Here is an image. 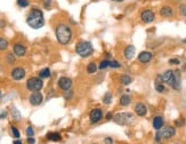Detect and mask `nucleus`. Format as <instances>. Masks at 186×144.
<instances>
[{
    "label": "nucleus",
    "mask_w": 186,
    "mask_h": 144,
    "mask_svg": "<svg viewBox=\"0 0 186 144\" xmlns=\"http://www.w3.org/2000/svg\"><path fill=\"white\" fill-rule=\"evenodd\" d=\"M0 97H1V92H0Z\"/></svg>",
    "instance_id": "obj_43"
},
{
    "label": "nucleus",
    "mask_w": 186,
    "mask_h": 144,
    "mask_svg": "<svg viewBox=\"0 0 186 144\" xmlns=\"http://www.w3.org/2000/svg\"><path fill=\"white\" fill-rule=\"evenodd\" d=\"M76 51L81 57H88L94 53V47L89 41H80L76 43Z\"/></svg>",
    "instance_id": "obj_4"
},
{
    "label": "nucleus",
    "mask_w": 186,
    "mask_h": 144,
    "mask_svg": "<svg viewBox=\"0 0 186 144\" xmlns=\"http://www.w3.org/2000/svg\"><path fill=\"white\" fill-rule=\"evenodd\" d=\"M184 124H185L184 119H178V120H176V125L177 126H184Z\"/></svg>",
    "instance_id": "obj_36"
},
{
    "label": "nucleus",
    "mask_w": 186,
    "mask_h": 144,
    "mask_svg": "<svg viewBox=\"0 0 186 144\" xmlns=\"http://www.w3.org/2000/svg\"><path fill=\"white\" fill-rule=\"evenodd\" d=\"M110 67V61H107V59H104V61H102L101 63H99V65H98V69H101V70H104V69L109 68Z\"/></svg>",
    "instance_id": "obj_27"
},
{
    "label": "nucleus",
    "mask_w": 186,
    "mask_h": 144,
    "mask_svg": "<svg viewBox=\"0 0 186 144\" xmlns=\"http://www.w3.org/2000/svg\"><path fill=\"white\" fill-rule=\"evenodd\" d=\"M169 85L174 88V89H176V90H179L180 89V72L176 70V71H174V76L171 78V80H170Z\"/></svg>",
    "instance_id": "obj_8"
},
{
    "label": "nucleus",
    "mask_w": 186,
    "mask_h": 144,
    "mask_svg": "<svg viewBox=\"0 0 186 144\" xmlns=\"http://www.w3.org/2000/svg\"><path fill=\"white\" fill-rule=\"evenodd\" d=\"M178 10H179L180 15H183V16H186V5H185V4H182V5H179V7H178Z\"/></svg>",
    "instance_id": "obj_30"
},
{
    "label": "nucleus",
    "mask_w": 186,
    "mask_h": 144,
    "mask_svg": "<svg viewBox=\"0 0 186 144\" xmlns=\"http://www.w3.org/2000/svg\"><path fill=\"white\" fill-rule=\"evenodd\" d=\"M26 23L30 27H32L34 30L43 27L45 24V17H43V10H40L39 8L31 9L27 17H26Z\"/></svg>",
    "instance_id": "obj_1"
},
{
    "label": "nucleus",
    "mask_w": 186,
    "mask_h": 144,
    "mask_svg": "<svg viewBox=\"0 0 186 144\" xmlns=\"http://www.w3.org/2000/svg\"><path fill=\"white\" fill-rule=\"evenodd\" d=\"M48 140H50V141H54V142H58L59 140H61V135L57 134V133H49L48 135Z\"/></svg>",
    "instance_id": "obj_23"
},
{
    "label": "nucleus",
    "mask_w": 186,
    "mask_h": 144,
    "mask_svg": "<svg viewBox=\"0 0 186 144\" xmlns=\"http://www.w3.org/2000/svg\"><path fill=\"white\" fill-rule=\"evenodd\" d=\"M153 127L155 128L156 130H160L161 128L163 127V118L158 116L153 119Z\"/></svg>",
    "instance_id": "obj_18"
},
{
    "label": "nucleus",
    "mask_w": 186,
    "mask_h": 144,
    "mask_svg": "<svg viewBox=\"0 0 186 144\" xmlns=\"http://www.w3.org/2000/svg\"><path fill=\"white\" fill-rule=\"evenodd\" d=\"M13 116H14V118H16L17 120L21 118V116H19V113H18V111H17L16 109L13 110Z\"/></svg>",
    "instance_id": "obj_35"
},
{
    "label": "nucleus",
    "mask_w": 186,
    "mask_h": 144,
    "mask_svg": "<svg viewBox=\"0 0 186 144\" xmlns=\"http://www.w3.org/2000/svg\"><path fill=\"white\" fill-rule=\"evenodd\" d=\"M131 81H133V78L130 76H128V75H122L120 77V84L121 85L128 86L129 84H131Z\"/></svg>",
    "instance_id": "obj_21"
},
{
    "label": "nucleus",
    "mask_w": 186,
    "mask_h": 144,
    "mask_svg": "<svg viewBox=\"0 0 186 144\" xmlns=\"http://www.w3.org/2000/svg\"><path fill=\"white\" fill-rule=\"evenodd\" d=\"M25 77V70L23 68H15L12 71V78L14 80H21Z\"/></svg>",
    "instance_id": "obj_12"
},
{
    "label": "nucleus",
    "mask_w": 186,
    "mask_h": 144,
    "mask_svg": "<svg viewBox=\"0 0 186 144\" xmlns=\"http://www.w3.org/2000/svg\"><path fill=\"white\" fill-rule=\"evenodd\" d=\"M141 20L146 24L152 23L153 21L155 20V14H154V12L152 9H144L143 12L141 13Z\"/></svg>",
    "instance_id": "obj_7"
},
{
    "label": "nucleus",
    "mask_w": 186,
    "mask_h": 144,
    "mask_svg": "<svg viewBox=\"0 0 186 144\" xmlns=\"http://www.w3.org/2000/svg\"><path fill=\"white\" fill-rule=\"evenodd\" d=\"M97 68H98L97 64L94 63V62H92V63H89L88 67H87V72L90 73V75H92V73H95V72L97 71Z\"/></svg>",
    "instance_id": "obj_22"
},
{
    "label": "nucleus",
    "mask_w": 186,
    "mask_h": 144,
    "mask_svg": "<svg viewBox=\"0 0 186 144\" xmlns=\"http://www.w3.org/2000/svg\"><path fill=\"white\" fill-rule=\"evenodd\" d=\"M135 53H136L135 47H134L133 45H129V46L126 47V49H125V57L127 59H131L135 56Z\"/></svg>",
    "instance_id": "obj_17"
},
{
    "label": "nucleus",
    "mask_w": 186,
    "mask_h": 144,
    "mask_svg": "<svg viewBox=\"0 0 186 144\" xmlns=\"http://www.w3.org/2000/svg\"><path fill=\"white\" fill-rule=\"evenodd\" d=\"M55 34L57 38V41L61 45H68L72 39V30L68 24L61 23L55 29Z\"/></svg>",
    "instance_id": "obj_2"
},
{
    "label": "nucleus",
    "mask_w": 186,
    "mask_h": 144,
    "mask_svg": "<svg viewBox=\"0 0 186 144\" xmlns=\"http://www.w3.org/2000/svg\"><path fill=\"white\" fill-rule=\"evenodd\" d=\"M33 134H34V130H33V128L32 127H27L26 128V135L29 136H33Z\"/></svg>",
    "instance_id": "obj_32"
},
{
    "label": "nucleus",
    "mask_w": 186,
    "mask_h": 144,
    "mask_svg": "<svg viewBox=\"0 0 186 144\" xmlns=\"http://www.w3.org/2000/svg\"><path fill=\"white\" fill-rule=\"evenodd\" d=\"M89 118H90V121L93 124H96V122H98L103 118V112H102L101 109H94V110L90 111Z\"/></svg>",
    "instance_id": "obj_11"
},
{
    "label": "nucleus",
    "mask_w": 186,
    "mask_h": 144,
    "mask_svg": "<svg viewBox=\"0 0 186 144\" xmlns=\"http://www.w3.org/2000/svg\"><path fill=\"white\" fill-rule=\"evenodd\" d=\"M159 13L162 17H172L175 14V10L170 6H162L159 10Z\"/></svg>",
    "instance_id": "obj_13"
},
{
    "label": "nucleus",
    "mask_w": 186,
    "mask_h": 144,
    "mask_svg": "<svg viewBox=\"0 0 186 144\" xmlns=\"http://www.w3.org/2000/svg\"><path fill=\"white\" fill-rule=\"evenodd\" d=\"M7 48H8V41L5 38L0 37V51H6Z\"/></svg>",
    "instance_id": "obj_24"
},
{
    "label": "nucleus",
    "mask_w": 186,
    "mask_h": 144,
    "mask_svg": "<svg viewBox=\"0 0 186 144\" xmlns=\"http://www.w3.org/2000/svg\"><path fill=\"white\" fill-rule=\"evenodd\" d=\"M135 113L139 117H145L147 114V108L143 103H137L135 105Z\"/></svg>",
    "instance_id": "obj_14"
},
{
    "label": "nucleus",
    "mask_w": 186,
    "mask_h": 144,
    "mask_svg": "<svg viewBox=\"0 0 186 144\" xmlns=\"http://www.w3.org/2000/svg\"><path fill=\"white\" fill-rule=\"evenodd\" d=\"M169 63L170 64H179V61L178 59H170Z\"/></svg>",
    "instance_id": "obj_38"
},
{
    "label": "nucleus",
    "mask_w": 186,
    "mask_h": 144,
    "mask_svg": "<svg viewBox=\"0 0 186 144\" xmlns=\"http://www.w3.org/2000/svg\"><path fill=\"white\" fill-rule=\"evenodd\" d=\"M111 118H112V114L109 113V114H107V119H111Z\"/></svg>",
    "instance_id": "obj_42"
},
{
    "label": "nucleus",
    "mask_w": 186,
    "mask_h": 144,
    "mask_svg": "<svg viewBox=\"0 0 186 144\" xmlns=\"http://www.w3.org/2000/svg\"><path fill=\"white\" fill-rule=\"evenodd\" d=\"M104 142H105V144H112V140H111L110 137H107V138L104 140Z\"/></svg>",
    "instance_id": "obj_39"
},
{
    "label": "nucleus",
    "mask_w": 186,
    "mask_h": 144,
    "mask_svg": "<svg viewBox=\"0 0 186 144\" xmlns=\"http://www.w3.org/2000/svg\"><path fill=\"white\" fill-rule=\"evenodd\" d=\"M27 142H29V144H34V142H35V140H34L32 136H30L29 138H27Z\"/></svg>",
    "instance_id": "obj_37"
},
{
    "label": "nucleus",
    "mask_w": 186,
    "mask_h": 144,
    "mask_svg": "<svg viewBox=\"0 0 186 144\" xmlns=\"http://www.w3.org/2000/svg\"><path fill=\"white\" fill-rule=\"evenodd\" d=\"M14 144H22V142H21V141H15Z\"/></svg>",
    "instance_id": "obj_40"
},
{
    "label": "nucleus",
    "mask_w": 186,
    "mask_h": 144,
    "mask_svg": "<svg viewBox=\"0 0 186 144\" xmlns=\"http://www.w3.org/2000/svg\"><path fill=\"white\" fill-rule=\"evenodd\" d=\"M176 134V130H175V128L174 127H166L163 128L162 130H159L158 132V134H156V140L159 141L161 137L162 138H170V137H172V136Z\"/></svg>",
    "instance_id": "obj_6"
},
{
    "label": "nucleus",
    "mask_w": 186,
    "mask_h": 144,
    "mask_svg": "<svg viewBox=\"0 0 186 144\" xmlns=\"http://www.w3.org/2000/svg\"><path fill=\"white\" fill-rule=\"evenodd\" d=\"M12 132H13V134H14V136H15L16 138L19 137V133H18V130H17L16 127H12Z\"/></svg>",
    "instance_id": "obj_34"
},
{
    "label": "nucleus",
    "mask_w": 186,
    "mask_h": 144,
    "mask_svg": "<svg viewBox=\"0 0 186 144\" xmlns=\"http://www.w3.org/2000/svg\"><path fill=\"white\" fill-rule=\"evenodd\" d=\"M155 89H156L159 93H164V92H166V87L162 85L161 82H155Z\"/></svg>",
    "instance_id": "obj_28"
},
{
    "label": "nucleus",
    "mask_w": 186,
    "mask_h": 144,
    "mask_svg": "<svg viewBox=\"0 0 186 144\" xmlns=\"http://www.w3.org/2000/svg\"><path fill=\"white\" fill-rule=\"evenodd\" d=\"M184 43H186V39H185V40H184Z\"/></svg>",
    "instance_id": "obj_44"
},
{
    "label": "nucleus",
    "mask_w": 186,
    "mask_h": 144,
    "mask_svg": "<svg viewBox=\"0 0 186 144\" xmlns=\"http://www.w3.org/2000/svg\"><path fill=\"white\" fill-rule=\"evenodd\" d=\"M111 1H115V2H122L123 0H111Z\"/></svg>",
    "instance_id": "obj_41"
},
{
    "label": "nucleus",
    "mask_w": 186,
    "mask_h": 144,
    "mask_svg": "<svg viewBox=\"0 0 186 144\" xmlns=\"http://www.w3.org/2000/svg\"><path fill=\"white\" fill-rule=\"evenodd\" d=\"M110 67L113 69H119L121 68V64L119 62H117V61H110Z\"/></svg>",
    "instance_id": "obj_31"
},
{
    "label": "nucleus",
    "mask_w": 186,
    "mask_h": 144,
    "mask_svg": "<svg viewBox=\"0 0 186 144\" xmlns=\"http://www.w3.org/2000/svg\"><path fill=\"white\" fill-rule=\"evenodd\" d=\"M172 76H174V71L172 70H167L162 76H161V78H162V81H164V82H168L169 84L170 80H171V78H172Z\"/></svg>",
    "instance_id": "obj_20"
},
{
    "label": "nucleus",
    "mask_w": 186,
    "mask_h": 144,
    "mask_svg": "<svg viewBox=\"0 0 186 144\" xmlns=\"http://www.w3.org/2000/svg\"><path fill=\"white\" fill-rule=\"evenodd\" d=\"M114 122H117L118 125L121 126H129V125H133L135 122V117L134 114L129 113V112H122V113H117L114 117H113Z\"/></svg>",
    "instance_id": "obj_3"
},
{
    "label": "nucleus",
    "mask_w": 186,
    "mask_h": 144,
    "mask_svg": "<svg viewBox=\"0 0 186 144\" xmlns=\"http://www.w3.org/2000/svg\"><path fill=\"white\" fill-rule=\"evenodd\" d=\"M152 59H153V54L150 53V51H142L138 55V61L141 63H149Z\"/></svg>",
    "instance_id": "obj_15"
},
{
    "label": "nucleus",
    "mask_w": 186,
    "mask_h": 144,
    "mask_svg": "<svg viewBox=\"0 0 186 144\" xmlns=\"http://www.w3.org/2000/svg\"><path fill=\"white\" fill-rule=\"evenodd\" d=\"M17 5L22 8H25L29 6V0H17Z\"/></svg>",
    "instance_id": "obj_29"
},
{
    "label": "nucleus",
    "mask_w": 186,
    "mask_h": 144,
    "mask_svg": "<svg viewBox=\"0 0 186 144\" xmlns=\"http://www.w3.org/2000/svg\"><path fill=\"white\" fill-rule=\"evenodd\" d=\"M58 87L63 90H68L72 87V80L68 77H62L58 80Z\"/></svg>",
    "instance_id": "obj_9"
},
{
    "label": "nucleus",
    "mask_w": 186,
    "mask_h": 144,
    "mask_svg": "<svg viewBox=\"0 0 186 144\" xmlns=\"http://www.w3.org/2000/svg\"><path fill=\"white\" fill-rule=\"evenodd\" d=\"M120 105L121 106H128L130 103H131V97L127 95V94H125V95H122L121 97H120Z\"/></svg>",
    "instance_id": "obj_19"
},
{
    "label": "nucleus",
    "mask_w": 186,
    "mask_h": 144,
    "mask_svg": "<svg viewBox=\"0 0 186 144\" xmlns=\"http://www.w3.org/2000/svg\"><path fill=\"white\" fill-rule=\"evenodd\" d=\"M39 76H40V78H48V77L50 76V70L48 68L43 69V70H41L39 72Z\"/></svg>",
    "instance_id": "obj_25"
},
{
    "label": "nucleus",
    "mask_w": 186,
    "mask_h": 144,
    "mask_svg": "<svg viewBox=\"0 0 186 144\" xmlns=\"http://www.w3.org/2000/svg\"><path fill=\"white\" fill-rule=\"evenodd\" d=\"M43 86V80L40 78H35V77H32L30 78L27 81H26V87L31 92H39Z\"/></svg>",
    "instance_id": "obj_5"
},
{
    "label": "nucleus",
    "mask_w": 186,
    "mask_h": 144,
    "mask_svg": "<svg viewBox=\"0 0 186 144\" xmlns=\"http://www.w3.org/2000/svg\"><path fill=\"white\" fill-rule=\"evenodd\" d=\"M14 53L17 56H24L26 53V47L22 43H15L14 45Z\"/></svg>",
    "instance_id": "obj_16"
},
{
    "label": "nucleus",
    "mask_w": 186,
    "mask_h": 144,
    "mask_svg": "<svg viewBox=\"0 0 186 144\" xmlns=\"http://www.w3.org/2000/svg\"><path fill=\"white\" fill-rule=\"evenodd\" d=\"M30 103L34 105V106H37V105H40L43 101V94L39 93V92H35V93L31 94V96H30Z\"/></svg>",
    "instance_id": "obj_10"
},
{
    "label": "nucleus",
    "mask_w": 186,
    "mask_h": 144,
    "mask_svg": "<svg viewBox=\"0 0 186 144\" xmlns=\"http://www.w3.org/2000/svg\"><path fill=\"white\" fill-rule=\"evenodd\" d=\"M111 102H112V95H111V93H107L104 95V98H103V103L104 104H110Z\"/></svg>",
    "instance_id": "obj_26"
},
{
    "label": "nucleus",
    "mask_w": 186,
    "mask_h": 144,
    "mask_svg": "<svg viewBox=\"0 0 186 144\" xmlns=\"http://www.w3.org/2000/svg\"><path fill=\"white\" fill-rule=\"evenodd\" d=\"M51 2H53V0H45L43 1V6H45V8H49L51 6Z\"/></svg>",
    "instance_id": "obj_33"
}]
</instances>
